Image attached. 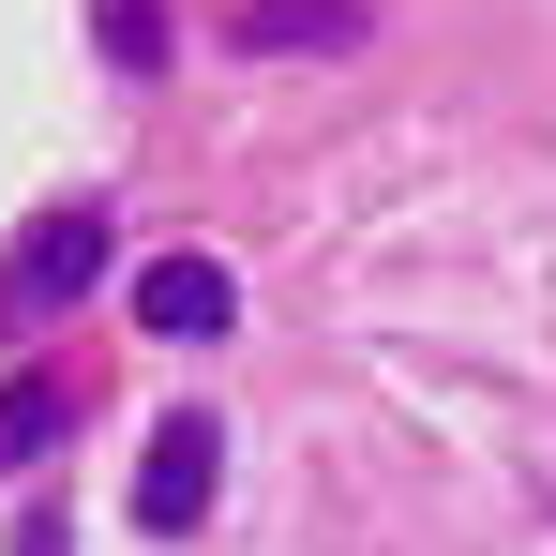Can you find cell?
<instances>
[{
  "label": "cell",
  "mask_w": 556,
  "mask_h": 556,
  "mask_svg": "<svg viewBox=\"0 0 556 556\" xmlns=\"http://www.w3.org/2000/svg\"><path fill=\"white\" fill-rule=\"evenodd\" d=\"M211 466H226V437H211V421H166V437H151V481H136V527H166V542H181L195 511H211Z\"/></svg>",
  "instance_id": "1"
},
{
  "label": "cell",
  "mask_w": 556,
  "mask_h": 556,
  "mask_svg": "<svg viewBox=\"0 0 556 556\" xmlns=\"http://www.w3.org/2000/svg\"><path fill=\"white\" fill-rule=\"evenodd\" d=\"M91 271H105V211H46V226H30V256H15V316H61Z\"/></svg>",
  "instance_id": "2"
},
{
  "label": "cell",
  "mask_w": 556,
  "mask_h": 556,
  "mask_svg": "<svg viewBox=\"0 0 556 556\" xmlns=\"http://www.w3.org/2000/svg\"><path fill=\"white\" fill-rule=\"evenodd\" d=\"M136 316H151L166 346H195V331H226V316H241V286L211 271V256H166V271L136 286Z\"/></svg>",
  "instance_id": "3"
},
{
  "label": "cell",
  "mask_w": 556,
  "mask_h": 556,
  "mask_svg": "<svg viewBox=\"0 0 556 556\" xmlns=\"http://www.w3.org/2000/svg\"><path fill=\"white\" fill-rule=\"evenodd\" d=\"M256 46H346L362 30V0H271V15H241Z\"/></svg>",
  "instance_id": "4"
},
{
  "label": "cell",
  "mask_w": 556,
  "mask_h": 556,
  "mask_svg": "<svg viewBox=\"0 0 556 556\" xmlns=\"http://www.w3.org/2000/svg\"><path fill=\"white\" fill-rule=\"evenodd\" d=\"M46 437H61V391H15V406H0V466L46 452Z\"/></svg>",
  "instance_id": "5"
}]
</instances>
